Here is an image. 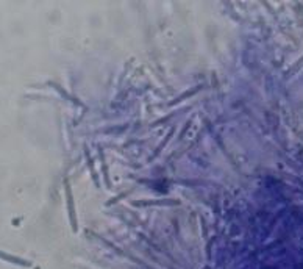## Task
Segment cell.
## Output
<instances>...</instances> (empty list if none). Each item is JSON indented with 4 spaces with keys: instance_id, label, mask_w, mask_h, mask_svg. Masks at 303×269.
I'll return each mask as SVG.
<instances>
[{
    "instance_id": "cell-1",
    "label": "cell",
    "mask_w": 303,
    "mask_h": 269,
    "mask_svg": "<svg viewBox=\"0 0 303 269\" xmlns=\"http://www.w3.org/2000/svg\"><path fill=\"white\" fill-rule=\"evenodd\" d=\"M64 196H66V206H68V216H69V224L74 233L78 232V218H77V208H75V200L72 194V186L69 180H64Z\"/></svg>"
},
{
    "instance_id": "cell-2",
    "label": "cell",
    "mask_w": 303,
    "mask_h": 269,
    "mask_svg": "<svg viewBox=\"0 0 303 269\" xmlns=\"http://www.w3.org/2000/svg\"><path fill=\"white\" fill-rule=\"evenodd\" d=\"M0 260H4V261H8L11 264H16V266H22V267H32L33 263L27 258H22V257H17V255H11L8 252H4V251H0Z\"/></svg>"
},
{
    "instance_id": "cell-3",
    "label": "cell",
    "mask_w": 303,
    "mask_h": 269,
    "mask_svg": "<svg viewBox=\"0 0 303 269\" xmlns=\"http://www.w3.org/2000/svg\"><path fill=\"white\" fill-rule=\"evenodd\" d=\"M99 158H100V166H102V174H103V182H105L106 190H113V183L110 180V171H108V164H106L105 154L102 149H99Z\"/></svg>"
},
{
    "instance_id": "cell-4",
    "label": "cell",
    "mask_w": 303,
    "mask_h": 269,
    "mask_svg": "<svg viewBox=\"0 0 303 269\" xmlns=\"http://www.w3.org/2000/svg\"><path fill=\"white\" fill-rule=\"evenodd\" d=\"M135 206H147V205H178L175 199H154V200H139L133 202Z\"/></svg>"
},
{
    "instance_id": "cell-5",
    "label": "cell",
    "mask_w": 303,
    "mask_h": 269,
    "mask_svg": "<svg viewBox=\"0 0 303 269\" xmlns=\"http://www.w3.org/2000/svg\"><path fill=\"white\" fill-rule=\"evenodd\" d=\"M84 157H86V163H88V168H89V171H91L93 182H94V185L97 186V188H100L99 175H97V172H96V168H94V160H93V157H91V154H89V151H88V149L84 151Z\"/></svg>"
},
{
    "instance_id": "cell-6",
    "label": "cell",
    "mask_w": 303,
    "mask_h": 269,
    "mask_svg": "<svg viewBox=\"0 0 303 269\" xmlns=\"http://www.w3.org/2000/svg\"><path fill=\"white\" fill-rule=\"evenodd\" d=\"M50 85H52V86H53V88H55V89H56V91H58V93H59V94L63 96V97H66V99H69V100H71L72 103H75V105H78V107H84V105H83V103H81V102H80L78 99H75V97H72V96H71V94H68L66 91H63V89H61V86H58L56 83H50Z\"/></svg>"
},
{
    "instance_id": "cell-7",
    "label": "cell",
    "mask_w": 303,
    "mask_h": 269,
    "mask_svg": "<svg viewBox=\"0 0 303 269\" xmlns=\"http://www.w3.org/2000/svg\"><path fill=\"white\" fill-rule=\"evenodd\" d=\"M199 89H200V86H197V88H194L192 91H186V93H183V94H181L180 97H177V99H175L174 102H170V105H174V103H180V102H183V100H185L186 97H191L192 94H196V93H197Z\"/></svg>"
},
{
    "instance_id": "cell-8",
    "label": "cell",
    "mask_w": 303,
    "mask_h": 269,
    "mask_svg": "<svg viewBox=\"0 0 303 269\" xmlns=\"http://www.w3.org/2000/svg\"><path fill=\"white\" fill-rule=\"evenodd\" d=\"M172 133H174V130H170V132L167 133V136H166V139H164V141H163V142L160 144V146H158V147L155 149V154H154V155H152V160H154V158H157V157H158V154H160V152L163 151V147H164V146H166V144L169 142V139H170V136H172Z\"/></svg>"
}]
</instances>
